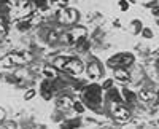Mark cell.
<instances>
[{"label":"cell","mask_w":159,"mask_h":129,"mask_svg":"<svg viewBox=\"0 0 159 129\" xmlns=\"http://www.w3.org/2000/svg\"><path fill=\"white\" fill-rule=\"evenodd\" d=\"M102 86L97 85V83H92V85H88L84 89H83V96L84 99L88 100V104H91V108H96L97 104H100V96H102Z\"/></svg>","instance_id":"1"},{"label":"cell","mask_w":159,"mask_h":129,"mask_svg":"<svg viewBox=\"0 0 159 129\" xmlns=\"http://www.w3.org/2000/svg\"><path fill=\"white\" fill-rule=\"evenodd\" d=\"M132 62H134V56H132L130 53H118V54H115L113 58H110L107 61V66L110 69L116 70V69H126V67H129Z\"/></svg>","instance_id":"2"},{"label":"cell","mask_w":159,"mask_h":129,"mask_svg":"<svg viewBox=\"0 0 159 129\" xmlns=\"http://www.w3.org/2000/svg\"><path fill=\"white\" fill-rule=\"evenodd\" d=\"M65 69L70 70L72 73H81L83 72V64L81 61H78V59H69L67 61V66H65Z\"/></svg>","instance_id":"3"},{"label":"cell","mask_w":159,"mask_h":129,"mask_svg":"<svg viewBox=\"0 0 159 129\" xmlns=\"http://www.w3.org/2000/svg\"><path fill=\"white\" fill-rule=\"evenodd\" d=\"M88 73L91 78H99V76H102V67L100 64L97 61H92L89 66H88Z\"/></svg>","instance_id":"4"},{"label":"cell","mask_w":159,"mask_h":129,"mask_svg":"<svg viewBox=\"0 0 159 129\" xmlns=\"http://www.w3.org/2000/svg\"><path fill=\"white\" fill-rule=\"evenodd\" d=\"M40 93H42V97L49 100L52 97V86H51V81L49 80H45L42 83V86H40Z\"/></svg>","instance_id":"5"},{"label":"cell","mask_w":159,"mask_h":129,"mask_svg":"<svg viewBox=\"0 0 159 129\" xmlns=\"http://www.w3.org/2000/svg\"><path fill=\"white\" fill-rule=\"evenodd\" d=\"M107 96H108V99H110V100H113V102H115V104H119V105H121L123 102H124V99H123L121 93H119L116 88L108 89V91H107Z\"/></svg>","instance_id":"6"},{"label":"cell","mask_w":159,"mask_h":129,"mask_svg":"<svg viewBox=\"0 0 159 129\" xmlns=\"http://www.w3.org/2000/svg\"><path fill=\"white\" fill-rule=\"evenodd\" d=\"M113 115H115L118 120H127L129 118V112L124 107H121V105H116L113 108Z\"/></svg>","instance_id":"7"},{"label":"cell","mask_w":159,"mask_h":129,"mask_svg":"<svg viewBox=\"0 0 159 129\" xmlns=\"http://www.w3.org/2000/svg\"><path fill=\"white\" fill-rule=\"evenodd\" d=\"M115 78H116L118 81L126 83V81H129V73H127L124 69H116V70H115Z\"/></svg>","instance_id":"8"},{"label":"cell","mask_w":159,"mask_h":129,"mask_svg":"<svg viewBox=\"0 0 159 129\" xmlns=\"http://www.w3.org/2000/svg\"><path fill=\"white\" fill-rule=\"evenodd\" d=\"M123 99H124V102H127V104H132V102H135V94L132 93L130 89L124 88L123 89Z\"/></svg>","instance_id":"9"},{"label":"cell","mask_w":159,"mask_h":129,"mask_svg":"<svg viewBox=\"0 0 159 129\" xmlns=\"http://www.w3.org/2000/svg\"><path fill=\"white\" fill-rule=\"evenodd\" d=\"M67 61L69 58H57L54 61V67L56 69H65V66H67Z\"/></svg>","instance_id":"10"},{"label":"cell","mask_w":159,"mask_h":129,"mask_svg":"<svg viewBox=\"0 0 159 129\" xmlns=\"http://www.w3.org/2000/svg\"><path fill=\"white\" fill-rule=\"evenodd\" d=\"M80 126V120H72V121H67L64 126H62V129H75V127H78Z\"/></svg>","instance_id":"11"},{"label":"cell","mask_w":159,"mask_h":129,"mask_svg":"<svg viewBox=\"0 0 159 129\" xmlns=\"http://www.w3.org/2000/svg\"><path fill=\"white\" fill-rule=\"evenodd\" d=\"M73 110H75L76 113H83V112L86 110V107L83 105V102H80V100H75V102H73Z\"/></svg>","instance_id":"12"},{"label":"cell","mask_w":159,"mask_h":129,"mask_svg":"<svg viewBox=\"0 0 159 129\" xmlns=\"http://www.w3.org/2000/svg\"><path fill=\"white\" fill-rule=\"evenodd\" d=\"M132 27H134V34H140V32H142V29H143L142 21H139V19H134V21H132Z\"/></svg>","instance_id":"13"},{"label":"cell","mask_w":159,"mask_h":129,"mask_svg":"<svg viewBox=\"0 0 159 129\" xmlns=\"http://www.w3.org/2000/svg\"><path fill=\"white\" fill-rule=\"evenodd\" d=\"M113 83H115V81H113L111 78H107V80L102 83V89H103V91H108V89L113 88Z\"/></svg>","instance_id":"14"},{"label":"cell","mask_w":159,"mask_h":129,"mask_svg":"<svg viewBox=\"0 0 159 129\" xmlns=\"http://www.w3.org/2000/svg\"><path fill=\"white\" fill-rule=\"evenodd\" d=\"M140 34H142L145 38H153V30H151V29H148V27H143Z\"/></svg>","instance_id":"15"},{"label":"cell","mask_w":159,"mask_h":129,"mask_svg":"<svg viewBox=\"0 0 159 129\" xmlns=\"http://www.w3.org/2000/svg\"><path fill=\"white\" fill-rule=\"evenodd\" d=\"M119 8H121L123 11H127L129 10V2H127V0H119Z\"/></svg>","instance_id":"16"},{"label":"cell","mask_w":159,"mask_h":129,"mask_svg":"<svg viewBox=\"0 0 159 129\" xmlns=\"http://www.w3.org/2000/svg\"><path fill=\"white\" fill-rule=\"evenodd\" d=\"M140 96H142V99H143V100H148V99H151V97H153V94H151V93H148L147 89H143Z\"/></svg>","instance_id":"17"},{"label":"cell","mask_w":159,"mask_h":129,"mask_svg":"<svg viewBox=\"0 0 159 129\" xmlns=\"http://www.w3.org/2000/svg\"><path fill=\"white\" fill-rule=\"evenodd\" d=\"M35 96V89H29V91L27 93H25V96H24V99L25 100H29V99H32Z\"/></svg>","instance_id":"18"},{"label":"cell","mask_w":159,"mask_h":129,"mask_svg":"<svg viewBox=\"0 0 159 129\" xmlns=\"http://www.w3.org/2000/svg\"><path fill=\"white\" fill-rule=\"evenodd\" d=\"M29 27H30L29 22H21V24H18V29H19V30H27Z\"/></svg>","instance_id":"19"},{"label":"cell","mask_w":159,"mask_h":129,"mask_svg":"<svg viewBox=\"0 0 159 129\" xmlns=\"http://www.w3.org/2000/svg\"><path fill=\"white\" fill-rule=\"evenodd\" d=\"M46 2H48V0H35V5L38 8H45L46 7Z\"/></svg>","instance_id":"20"},{"label":"cell","mask_w":159,"mask_h":129,"mask_svg":"<svg viewBox=\"0 0 159 129\" xmlns=\"http://www.w3.org/2000/svg\"><path fill=\"white\" fill-rule=\"evenodd\" d=\"M153 15H154L156 18H159V7H157V5L153 8Z\"/></svg>","instance_id":"21"},{"label":"cell","mask_w":159,"mask_h":129,"mask_svg":"<svg viewBox=\"0 0 159 129\" xmlns=\"http://www.w3.org/2000/svg\"><path fill=\"white\" fill-rule=\"evenodd\" d=\"M3 117H5V112H3L2 108H0V121H2V120H3Z\"/></svg>","instance_id":"22"},{"label":"cell","mask_w":159,"mask_h":129,"mask_svg":"<svg viewBox=\"0 0 159 129\" xmlns=\"http://www.w3.org/2000/svg\"><path fill=\"white\" fill-rule=\"evenodd\" d=\"M7 2H8V0H0V5H5Z\"/></svg>","instance_id":"23"},{"label":"cell","mask_w":159,"mask_h":129,"mask_svg":"<svg viewBox=\"0 0 159 129\" xmlns=\"http://www.w3.org/2000/svg\"><path fill=\"white\" fill-rule=\"evenodd\" d=\"M157 104H159V94H157Z\"/></svg>","instance_id":"24"},{"label":"cell","mask_w":159,"mask_h":129,"mask_svg":"<svg viewBox=\"0 0 159 129\" xmlns=\"http://www.w3.org/2000/svg\"><path fill=\"white\" fill-rule=\"evenodd\" d=\"M157 69H159V59H157Z\"/></svg>","instance_id":"25"},{"label":"cell","mask_w":159,"mask_h":129,"mask_svg":"<svg viewBox=\"0 0 159 129\" xmlns=\"http://www.w3.org/2000/svg\"><path fill=\"white\" fill-rule=\"evenodd\" d=\"M157 25H159V18H157Z\"/></svg>","instance_id":"26"},{"label":"cell","mask_w":159,"mask_h":129,"mask_svg":"<svg viewBox=\"0 0 159 129\" xmlns=\"http://www.w3.org/2000/svg\"><path fill=\"white\" fill-rule=\"evenodd\" d=\"M157 124H159V120H157Z\"/></svg>","instance_id":"27"}]
</instances>
